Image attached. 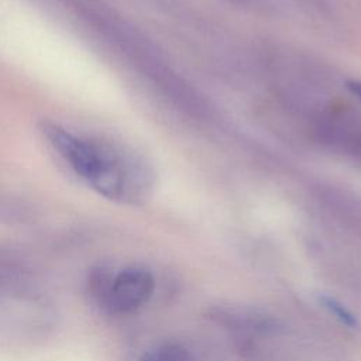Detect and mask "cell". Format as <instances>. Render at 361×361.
I'll list each match as a JSON object with an SVG mask.
<instances>
[{
  "label": "cell",
  "mask_w": 361,
  "mask_h": 361,
  "mask_svg": "<svg viewBox=\"0 0 361 361\" xmlns=\"http://www.w3.org/2000/svg\"><path fill=\"white\" fill-rule=\"evenodd\" d=\"M41 131L68 168L99 195L120 203H138L148 196L154 173L137 152L55 123H44Z\"/></svg>",
  "instance_id": "1"
},
{
  "label": "cell",
  "mask_w": 361,
  "mask_h": 361,
  "mask_svg": "<svg viewBox=\"0 0 361 361\" xmlns=\"http://www.w3.org/2000/svg\"><path fill=\"white\" fill-rule=\"evenodd\" d=\"M90 293L110 313L126 314L137 310L151 298L155 281L149 271L130 267L111 275L106 269H94L90 275Z\"/></svg>",
  "instance_id": "2"
},
{
  "label": "cell",
  "mask_w": 361,
  "mask_h": 361,
  "mask_svg": "<svg viewBox=\"0 0 361 361\" xmlns=\"http://www.w3.org/2000/svg\"><path fill=\"white\" fill-rule=\"evenodd\" d=\"M314 138L326 147L361 158V120L327 104L307 114Z\"/></svg>",
  "instance_id": "3"
},
{
  "label": "cell",
  "mask_w": 361,
  "mask_h": 361,
  "mask_svg": "<svg viewBox=\"0 0 361 361\" xmlns=\"http://www.w3.org/2000/svg\"><path fill=\"white\" fill-rule=\"evenodd\" d=\"M320 300H322L323 305L329 309V312L333 313L343 324L350 326V327H353V326L357 324V320H355V317L353 316V313H351L350 310H347V309L344 307V305L338 303L336 299L329 298V296H322Z\"/></svg>",
  "instance_id": "4"
},
{
  "label": "cell",
  "mask_w": 361,
  "mask_h": 361,
  "mask_svg": "<svg viewBox=\"0 0 361 361\" xmlns=\"http://www.w3.org/2000/svg\"><path fill=\"white\" fill-rule=\"evenodd\" d=\"M347 89L361 103V80H348Z\"/></svg>",
  "instance_id": "5"
},
{
  "label": "cell",
  "mask_w": 361,
  "mask_h": 361,
  "mask_svg": "<svg viewBox=\"0 0 361 361\" xmlns=\"http://www.w3.org/2000/svg\"><path fill=\"white\" fill-rule=\"evenodd\" d=\"M144 361H151V360H148V358H147V357H145V358H144Z\"/></svg>",
  "instance_id": "6"
}]
</instances>
